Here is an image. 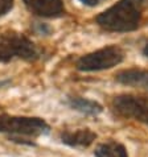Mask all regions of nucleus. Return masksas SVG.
Here are the masks:
<instances>
[{
    "label": "nucleus",
    "instance_id": "f257e3e1",
    "mask_svg": "<svg viewBox=\"0 0 148 157\" xmlns=\"http://www.w3.org/2000/svg\"><path fill=\"white\" fill-rule=\"evenodd\" d=\"M144 0H120L110 10L98 16V24L106 30L126 32L138 27L142 17Z\"/></svg>",
    "mask_w": 148,
    "mask_h": 157
},
{
    "label": "nucleus",
    "instance_id": "f03ea898",
    "mask_svg": "<svg viewBox=\"0 0 148 157\" xmlns=\"http://www.w3.org/2000/svg\"><path fill=\"white\" fill-rule=\"evenodd\" d=\"M16 57L30 61L38 57V50L32 41L20 33L7 32L0 34V61L8 62Z\"/></svg>",
    "mask_w": 148,
    "mask_h": 157
},
{
    "label": "nucleus",
    "instance_id": "7ed1b4c3",
    "mask_svg": "<svg viewBox=\"0 0 148 157\" xmlns=\"http://www.w3.org/2000/svg\"><path fill=\"white\" fill-rule=\"evenodd\" d=\"M48 131H49V125L38 117L0 115V132L34 137Z\"/></svg>",
    "mask_w": 148,
    "mask_h": 157
},
{
    "label": "nucleus",
    "instance_id": "20e7f679",
    "mask_svg": "<svg viewBox=\"0 0 148 157\" xmlns=\"http://www.w3.org/2000/svg\"><path fill=\"white\" fill-rule=\"evenodd\" d=\"M123 59V52L118 46H107L94 53L82 57L77 62V67L84 71L103 70L116 66Z\"/></svg>",
    "mask_w": 148,
    "mask_h": 157
},
{
    "label": "nucleus",
    "instance_id": "39448f33",
    "mask_svg": "<svg viewBox=\"0 0 148 157\" xmlns=\"http://www.w3.org/2000/svg\"><path fill=\"white\" fill-rule=\"evenodd\" d=\"M112 108L119 116L131 117L148 125V98L119 95L112 102Z\"/></svg>",
    "mask_w": 148,
    "mask_h": 157
},
{
    "label": "nucleus",
    "instance_id": "423d86ee",
    "mask_svg": "<svg viewBox=\"0 0 148 157\" xmlns=\"http://www.w3.org/2000/svg\"><path fill=\"white\" fill-rule=\"evenodd\" d=\"M24 3L32 13L42 17L60 16L64 12L61 0H24Z\"/></svg>",
    "mask_w": 148,
    "mask_h": 157
},
{
    "label": "nucleus",
    "instance_id": "0eeeda50",
    "mask_svg": "<svg viewBox=\"0 0 148 157\" xmlns=\"http://www.w3.org/2000/svg\"><path fill=\"white\" fill-rule=\"evenodd\" d=\"M95 133L90 129H77V131H66L61 135L62 143L68 144L74 148H86L95 140Z\"/></svg>",
    "mask_w": 148,
    "mask_h": 157
},
{
    "label": "nucleus",
    "instance_id": "6e6552de",
    "mask_svg": "<svg viewBox=\"0 0 148 157\" xmlns=\"http://www.w3.org/2000/svg\"><path fill=\"white\" fill-rule=\"evenodd\" d=\"M116 79L123 85L142 87V89L148 90V71L147 70H139V69L124 70V71H120L116 75Z\"/></svg>",
    "mask_w": 148,
    "mask_h": 157
},
{
    "label": "nucleus",
    "instance_id": "1a4fd4ad",
    "mask_svg": "<svg viewBox=\"0 0 148 157\" xmlns=\"http://www.w3.org/2000/svg\"><path fill=\"white\" fill-rule=\"evenodd\" d=\"M95 156L97 157H128L126 148L116 141H108L98 145L97 149H95Z\"/></svg>",
    "mask_w": 148,
    "mask_h": 157
},
{
    "label": "nucleus",
    "instance_id": "9d476101",
    "mask_svg": "<svg viewBox=\"0 0 148 157\" xmlns=\"http://www.w3.org/2000/svg\"><path fill=\"white\" fill-rule=\"evenodd\" d=\"M69 104L74 108V110L84 112L88 115H98L99 112H102V106L98 103L93 102L89 99H84V98H72L69 100Z\"/></svg>",
    "mask_w": 148,
    "mask_h": 157
},
{
    "label": "nucleus",
    "instance_id": "9b49d317",
    "mask_svg": "<svg viewBox=\"0 0 148 157\" xmlns=\"http://www.w3.org/2000/svg\"><path fill=\"white\" fill-rule=\"evenodd\" d=\"M14 6V0H0V17L4 16Z\"/></svg>",
    "mask_w": 148,
    "mask_h": 157
},
{
    "label": "nucleus",
    "instance_id": "f8f14e48",
    "mask_svg": "<svg viewBox=\"0 0 148 157\" xmlns=\"http://www.w3.org/2000/svg\"><path fill=\"white\" fill-rule=\"evenodd\" d=\"M81 2L85 3L86 6H97V4H99L102 0H81Z\"/></svg>",
    "mask_w": 148,
    "mask_h": 157
},
{
    "label": "nucleus",
    "instance_id": "ddd939ff",
    "mask_svg": "<svg viewBox=\"0 0 148 157\" xmlns=\"http://www.w3.org/2000/svg\"><path fill=\"white\" fill-rule=\"evenodd\" d=\"M144 54H146L147 57H148V44H147V45H146V48H144Z\"/></svg>",
    "mask_w": 148,
    "mask_h": 157
}]
</instances>
